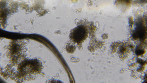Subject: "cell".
<instances>
[{"instance_id": "1", "label": "cell", "mask_w": 147, "mask_h": 83, "mask_svg": "<svg viewBox=\"0 0 147 83\" xmlns=\"http://www.w3.org/2000/svg\"><path fill=\"white\" fill-rule=\"evenodd\" d=\"M71 38L77 43H80L86 38V31L84 27H78L72 33Z\"/></svg>"}]
</instances>
